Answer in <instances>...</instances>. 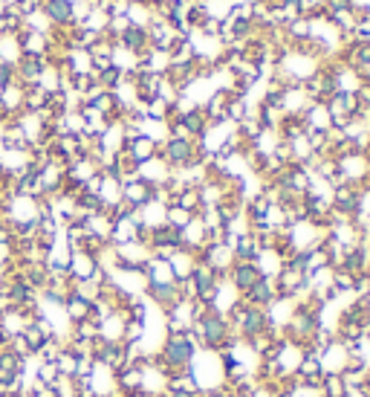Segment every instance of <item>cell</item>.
Listing matches in <instances>:
<instances>
[{"instance_id": "8992f818", "label": "cell", "mask_w": 370, "mask_h": 397, "mask_svg": "<svg viewBox=\"0 0 370 397\" xmlns=\"http://www.w3.org/2000/svg\"><path fill=\"white\" fill-rule=\"evenodd\" d=\"M0 293L12 301V308H29V305H35V301H38V290L29 287L27 278H23L20 273H12V278H6Z\"/></svg>"}, {"instance_id": "603a6c76", "label": "cell", "mask_w": 370, "mask_h": 397, "mask_svg": "<svg viewBox=\"0 0 370 397\" xmlns=\"http://www.w3.org/2000/svg\"><path fill=\"white\" fill-rule=\"evenodd\" d=\"M203 397H229V394H226V391H220V389H214V391H206Z\"/></svg>"}, {"instance_id": "7c38bea8", "label": "cell", "mask_w": 370, "mask_h": 397, "mask_svg": "<svg viewBox=\"0 0 370 397\" xmlns=\"http://www.w3.org/2000/svg\"><path fill=\"white\" fill-rule=\"evenodd\" d=\"M246 296V305H252V308H263V305H269V301L275 299V285H272V278L269 275H260L258 282L243 293Z\"/></svg>"}, {"instance_id": "52a82bcc", "label": "cell", "mask_w": 370, "mask_h": 397, "mask_svg": "<svg viewBox=\"0 0 370 397\" xmlns=\"http://www.w3.org/2000/svg\"><path fill=\"white\" fill-rule=\"evenodd\" d=\"M234 322H237L240 334L252 337V339L260 337V334L269 328V319H266L263 308H252V305H237V311H234Z\"/></svg>"}, {"instance_id": "8fae6325", "label": "cell", "mask_w": 370, "mask_h": 397, "mask_svg": "<svg viewBox=\"0 0 370 397\" xmlns=\"http://www.w3.org/2000/svg\"><path fill=\"white\" fill-rule=\"evenodd\" d=\"M64 308H67V316H70V322H72V325H79V322L90 319L93 299H90V296H84L79 287H72V290L67 293V299H64Z\"/></svg>"}, {"instance_id": "ac0fdd59", "label": "cell", "mask_w": 370, "mask_h": 397, "mask_svg": "<svg viewBox=\"0 0 370 397\" xmlns=\"http://www.w3.org/2000/svg\"><path fill=\"white\" fill-rule=\"evenodd\" d=\"M38 383H41V386H58V383H61V375H58L55 363H41V368H38Z\"/></svg>"}, {"instance_id": "2e32d148", "label": "cell", "mask_w": 370, "mask_h": 397, "mask_svg": "<svg viewBox=\"0 0 370 397\" xmlns=\"http://www.w3.org/2000/svg\"><path fill=\"white\" fill-rule=\"evenodd\" d=\"M315 328H318V319H315V313H312V311L301 308L298 313H295V319H292V331L298 334V337H310Z\"/></svg>"}, {"instance_id": "7402d4cb", "label": "cell", "mask_w": 370, "mask_h": 397, "mask_svg": "<svg viewBox=\"0 0 370 397\" xmlns=\"http://www.w3.org/2000/svg\"><path fill=\"white\" fill-rule=\"evenodd\" d=\"M171 397H200L197 391H171Z\"/></svg>"}, {"instance_id": "d6986e66", "label": "cell", "mask_w": 370, "mask_h": 397, "mask_svg": "<svg viewBox=\"0 0 370 397\" xmlns=\"http://www.w3.org/2000/svg\"><path fill=\"white\" fill-rule=\"evenodd\" d=\"M312 35V20L310 18H292L289 20V38H310Z\"/></svg>"}, {"instance_id": "9c48e42d", "label": "cell", "mask_w": 370, "mask_h": 397, "mask_svg": "<svg viewBox=\"0 0 370 397\" xmlns=\"http://www.w3.org/2000/svg\"><path fill=\"white\" fill-rule=\"evenodd\" d=\"M260 275H263V273H260V264H258V261H234V264L229 267V278L234 282V287H237L240 293L249 290Z\"/></svg>"}, {"instance_id": "5b68a950", "label": "cell", "mask_w": 370, "mask_h": 397, "mask_svg": "<svg viewBox=\"0 0 370 397\" xmlns=\"http://www.w3.org/2000/svg\"><path fill=\"white\" fill-rule=\"evenodd\" d=\"M49 70V61L44 56H20L18 64H15V82L20 87H32V84H41L44 73Z\"/></svg>"}, {"instance_id": "e0dca14e", "label": "cell", "mask_w": 370, "mask_h": 397, "mask_svg": "<svg viewBox=\"0 0 370 397\" xmlns=\"http://www.w3.org/2000/svg\"><path fill=\"white\" fill-rule=\"evenodd\" d=\"M20 337H23V339H27V345H29V351H32V354H38V351H41V348L46 345V337H44V334H41V331L35 328V322H27V325H23V331H20Z\"/></svg>"}, {"instance_id": "ba28073f", "label": "cell", "mask_w": 370, "mask_h": 397, "mask_svg": "<svg viewBox=\"0 0 370 397\" xmlns=\"http://www.w3.org/2000/svg\"><path fill=\"white\" fill-rule=\"evenodd\" d=\"M70 282L76 285H84V282H93V278L98 275V261L93 259V255L87 252H70Z\"/></svg>"}, {"instance_id": "6da1fadb", "label": "cell", "mask_w": 370, "mask_h": 397, "mask_svg": "<svg viewBox=\"0 0 370 397\" xmlns=\"http://www.w3.org/2000/svg\"><path fill=\"white\" fill-rule=\"evenodd\" d=\"M191 331H197V337H200L209 348H217L220 342L229 339V322L217 311H200L197 319H194V325H191Z\"/></svg>"}, {"instance_id": "4fadbf2b", "label": "cell", "mask_w": 370, "mask_h": 397, "mask_svg": "<svg viewBox=\"0 0 370 397\" xmlns=\"http://www.w3.org/2000/svg\"><path fill=\"white\" fill-rule=\"evenodd\" d=\"M362 206V195L356 189H350V186H341V189L336 192V209L344 215H356Z\"/></svg>"}, {"instance_id": "3957f363", "label": "cell", "mask_w": 370, "mask_h": 397, "mask_svg": "<svg viewBox=\"0 0 370 397\" xmlns=\"http://www.w3.org/2000/svg\"><path fill=\"white\" fill-rule=\"evenodd\" d=\"M194 154H197L194 139H188V136H171L168 143L162 145V154H157V157L165 160V166L180 169V166H191Z\"/></svg>"}, {"instance_id": "ffe728a7", "label": "cell", "mask_w": 370, "mask_h": 397, "mask_svg": "<svg viewBox=\"0 0 370 397\" xmlns=\"http://www.w3.org/2000/svg\"><path fill=\"white\" fill-rule=\"evenodd\" d=\"M9 351H12V354H18L20 360H29V357H32V351H29V345H27V339H23L20 334H15V337L9 339Z\"/></svg>"}, {"instance_id": "30bf717a", "label": "cell", "mask_w": 370, "mask_h": 397, "mask_svg": "<svg viewBox=\"0 0 370 397\" xmlns=\"http://www.w3.org/2000/svg\"><path fill=\"white\" fill-rule=\"evenodd\" d=\"M116 46H121V50H128L133 56L147 53V50H151V44H147V30L139 27V23H131V27L116 38Z\"/></svg>"}, {"instance_id": "5bb4252c", "label": "cell", "mask_w": 370, "mask_h": 397, "mask_svg": "<svg viewBox=\"0 0 370 397\" xmlns=\"http://www.w3.org/2000/svg\"><path fill=\"white\" fill-rule=\"evenodd\" d=\"M258 252H260V247H258V238H252V235H243L232 247L234 261H258Z\"/></svg>"}, {"instance_id": "7a4b0ae2", "label": "cell", "mask_w": 370, "mask_h": 397, "mask_svg": "<svg viewBox=\"0 0 370 397\" xmlns=\"http://www.w3.org/2000/svg\"><path fill=\"white\" fill-rule=\"evenodd\" d=\"M191 360H194V342H191V337L183 334V331H171V337L162 345L159 365H165V368H185V365H191Z\"/></svg>"}, {"instance_id": "277c9868", "label": "cell", "mask_w": 370, "mask_h": 397, "mask_svg": "<svg viewBox=\"0 0 370 397\" xmlns=\"http://www.w3.org/2000/svg\"><path fill=\"white\" fill-rule=\"evenodd\" d=\"M38 12L46 18L49 27H58V30L76 27V4L72 0H44Z\"/></svg>"}, {"instance_id": "44dd1931", "label": "cell", "mask_w": 370, "mask_h": 397, "mask_svg": "<svg viewBox=\"0 0 370 397\" xmlns=\"http://www.w3.org/2000/svg\"><path fill=\"white\" fill-rule=\"evenodd\" d=\"M353 282H356V278H353L350 273H344V270H338V273H336V287L350 290V287H353Z\"/></svg>"}, {"instance_id": "9a60e30c", "label": "cell", "mask_w": 370, "mask_h": 397, "mask_svg": "<svg viewBox=\"0 0 370 397\" xmlns=\"http://www.w3.org/2000/svg\"><path fill=\"white\" fill-rule=\"evenodd\" d=\"M0 375H27V360H20L18 354L9 351V345L6 348H0Z\"/></svg>"}]
</instances>
